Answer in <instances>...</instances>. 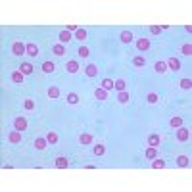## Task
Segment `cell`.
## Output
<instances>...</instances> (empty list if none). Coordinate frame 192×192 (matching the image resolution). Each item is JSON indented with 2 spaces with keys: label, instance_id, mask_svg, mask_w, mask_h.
<instances>
[{
  "label": "cell",
  "instance_id": "obj_28",
  "mask_svg": "<svg viewBox=\"0 0 192 192\" xmlns=\"http://www.w3.org/2000/svg\"><path fill=\"white\" fill-rule=\"evenodd\" d=\"M190 87H192V81H190V79H180V88L190 90Z\"/></svg>",
  "mask_w": 192,
  "mask_h": 192
},
{
  "label": "cell",
  "instance_id": "obj_19",
  "mask_svg": "<svg viewBox=\"0 0 192 192\" xmlns=\"http://www.w3.org/2000/svg\"><path fill=\"white\" fill-rule=\"evenodd\" d=\"M154 67H156V71H157V73H165L167 63H165V62H156V65H154Z\"/></svg>",
  "mask_w": 192,
  "mask_h": 192
},
{
  "label": "cell",
  "instance_id": "obj_21",
  "mask_svg": "<svg viewBox=\"0 0 192 192\" xmlns=\"http://www.w3.org/2000/svg\"><path fill=\"white\" fill-rule=\"evenodd\" d=\"M12 81L14 83H23V73H21V71H14L12 73Z\"/></svg>",
  "mask_w": 192,
  "mask_h": 192
},
{
  "label": "cell",
  "instance_id": "obj_2",
  "mask_svg": "<svg viewBox=\"0 0 192 192\" xmlns=\"http://www.w3.org/2000/svg\"><path fill=\"white\" fill-rule=\"evenodd\" d=\"M14 127H16V131H19V133L25 131V129H27V119H25V117H17V119L14 121Z\"/></svg>",
  "mask_w": 192,
  "mask_h": 192
},
{
  "label": "cell",
  "instance_id": "obj_9",
  "mask_svg": "<svg viewBox=\"0 0 192 192\" xmlns=\"http://www.w3.org/2000/svg\"><path fill=\"white\" fill-rule=\"evenodd\" d=\"M177 165L179 167H188L190 165V157L188 156H179L177 157Z\"/></svg>",
  "mask_w": 192,
  "mask_h": 192
},
{
  "label": "cell",
  "instance_id": "obj_11",
  "mask_svg": "<svg viewBox=\"0 0 192 192\" xmlns=\"http://www.w3.org/2000/svg\"><path fill=\"white\" fill-rule=\"evenodd\" d=\"M27 54L33 56V58L39 56V46H37V44H33V42H29V44H27Z\"/></svg>",
  "mask_w": 192,
  "mask_h": 192
},
{
  "label": "cell",
  "instance_id": "obj_3",
  "mask_svg": "<svg viewBox=\"0 0 192 192\" xmlns=\"http://www.w3.org/2000/svg\"><path fill=\"white\" fill-rule=\"evenodd\" d=\"M177 138H179V140H183V142H185V140H188V138H190V131H188L186 127H180V129L177 131Z\"/></svg>",
  "mask_w": 192,
  "mask_h": 192
},
{
  "label": "cell",
  "instance_id": "obj_10",
  "mask_svg": "<svg viewBox=\"0 0 192 192\" xmlns=\"http://www.w3.org/2000/svg\"><path fill=\"white\" fill-rule=\"evenodd\" d=\"M65 69L69 71V73H77V71H79V63H77L75 60H69V62H67V65H65Z\"/></svg>",
  "mask_w": 192,
  "mask_h": 192
},
{
  "label": "cell",
  "instance_id": "obj_20",
  "mask_svg": "<svg viewBox=\"0 0 192 192\" xmlns=\"http://www.w3.org/2000/svg\"><path fill=\"white\" fill-rule=\"evenodd\" d=\"M121 40H123V42H127V44H129V42H133V33H131V31L121 33Z\"/></svg>",
  "mask_w": 192,
  "mask_h": 192
},
{
  "label": "cell",
  "instance_id": "obj_25",
  "mask_svg": "<svg viewBox=\"0 0 192 192\" xmlns=\"http://www.w3.org/2000/svg\"><path fill=\"white\" fill-rule=\"evenodd\" d=\"M48 96H50V98H58V96H60V88H58V87H50V88H48Z\"/></svg>",
  "mask_w": 192,
  "mask_h": 192
},
{
  "label": "cell",
  "instance_id": "obj_6",
  "mask_svg": "<svg viewBox=\"0 0 192 192\" xmlns=\"http://www.w3.org/2000/svg\"><path fill=\"white\" fill-rule=\"evenodd\" d=\"M137 48L142 50V52L148 50V48H150V40H148V39H138V40H137Z\"/></svg>",
  "mask_w": 192,
  "mask_h": 192
},
{
  "label": "cell",
  "instance_id": "obj_30",
  "mask_svg": "<svg viewBox=\"0 0 192 192\" xmlns=\"http://www.w3.org/2000/svg\"><path fill=\"white\" fill-rule=\"evenodd\" d=\"M75 37H77L79 40H85V39H87V31H85V29H77V31H75Z\"/></svg>",
  "mask_w": 192,
  "mask_h": 192
},
{
  "label": "cell",
  "instance_id": "obj_14",
  "mask_svg": "<svg viewBox=\"0 0 192 192\" xmlns=\"http://www.w3.org/2000/svg\"><path fill=\"white\" fill-rule=\"evenodd\" d=\"M46 144H48L46 138H37V140H35V148H37V150H44V148H46Z\"/></svg>",
  "mask_w": 192,
  "mask_h": 192
},
{
  "label": "cell",
  "instance_id": "obj_35",
  "mask_svg": "<svg viewBox=\"0 0 192 192\" xmlns=\"http://www.w3.org/2000/svg\"><path fill=\"white\" fill-rule=\"evenodd\" d=\"M163 165H165L163 160H152V167H154V169H162Z\"/></svg>",
  "mask_w": 192,
  "mask_h": 192
},
{
  "label": "cell",
  "instance_id": "obj_18",
  "mask_svg": "<svg viewBox=\"0 0 192 192\" xmlns=\"http://www.w3.org/2000/svg\"><path fill=\"white\" fill-rule=\"evenodd\" d=\"M69 40H71V33L67 31V29L63 33H60V42H69Z\"/></svg>",
  "mask_w": 192,
  "mask_h": 192
},
{
  "label": "cell",
  "instance_id": "obj_12",
  "mask_svg": "<svg viewBox=\"0 0 192 192\" xmlns=\"http://www.w3.org/2000/svg\"><path fill=\"white\" fill-rule=\"evenodd\" d=\"M92 140H94V138H92V134H88V133H83L81 137H79V142L85 144V146H87V144H90Z\"/></svg>",
  "mask_w": 192,
  "mask_h": 192
},
{
  "label": "cell",
  "instance_id": "obj_34",
  "mask_svg": "<svg viewBox=\"0 0 192 192\" xmlns=\"http://www.w3.org/2000/svg\"><path fill=\"white\" fill-rule=\"evenodd\" d=\"M104 150H106V148H104V144H96V146H94V156H102V154H104Z\"/></svg>",
  "mask_w": 192,
  "mask_h": 192
},
{
  "label": "cell",
  "instance_id": "obj_15",
  "mask_svg": "<svg viewBox=\"0 0 192 192\" xmlns=\"http://www.w3.org/2000/svg\"><path fill=\"white\" fill-rule=\"evenodd\" d=\"M54 69H56V65H54L52 62H44V63H42V71H44V73H52Z\"/></svg>",
  "mask_w": 192,
  "mask_h": 192
},
{
  "label": "cell",
  "instance_id": "obj_5",
  "mask_svg": "<svg viewBox=\"0 0 192 192\" xmlns=\"http://www.w3.org/2000/svg\"><path fill=\"white\" fill-rule=\"evenodd\" d=\"M8 140L14 142V144H19V142H21V133H19V131H12V133L8 134Z\"/></svg>",
  "mask_w": 192,
  "mask_h": 192
},
{
  "label": "cell",
  "instance_id": "obj_33",
  "mask_svg": "<svg viewBox=\"0 0 192 192\" xmlns=\"http://www.w3.org/2000/svg\"><path fill=\"white\" fill-rule=\"evenodd\" d=\"M180 52H183L185 56H190V54H192V44H183V48H180Z\"/></svg>",
  "mask_w": 192,
  "mask_h": 192
},
{
  "label": "cell",
  "instance_id": "obj_22",
  "mask_svg": "<svg viewBox=\"0 0 192 192\" xmlns=\"http://www.w3.org/2000/svg\"><path fill=\"white\" fill-rule=\"evenodd\" d=\"M114 88L117 90V92H121V90H125V81H123V79H117V81L114 83Z\"/></svg>",
  "mask_w": 192,
  "mask_h": 192
},
{
  "label": "cell",
  "instance_id": "obj_1",
  "mask_svg": "<svg viewBox=\"0 0 192 192\" xmlns=\"http://www.w3.org/2000/svg\"><path fill=\"white\" fill-rule=\"evenodd\" d=\"M12 52H14L16 56H23V54L27 52V44H23V42L16 40V42L12 44Z\"/></svg>",
  "mask_w": 192,
  "mask_h": 192
},
{
  "label": "cell",
  "instance_id": "obj_4",
  "mask_svg": "<svg viewBox=\"0 0 192 192\" xmlns=\"http://www.w3.org/2000/svg\"><path fill=\"white\" fill-rule=\"evenodd\" d=\"M165 63H167L169 69H173V71H179V69H180V62H179L177 58H169Z\"/></svg>",
  "mask_w": 192,
  "mask_h": 192
},
{
  "label": "cell",
  "instance_id": "obj_24",
  "mask_svg": "<svg viewBox=\"0 0 192 192\" xmlns=\"http://www.w3.org/2000/svg\"><path fill=\"white\" fill-rule=\"evenodd\" d=\"M114 83L115 81H111V79H104V81H102V88L104 90H111V88H114Z\"/></svg>",
  "mask_w": 192,
  "mask_h": 192
},
{
  "label": "cell",
  "instance_id": "obj_27",
  "mask_svg": "<svg viewBox=\"0 0 192 192\" xmlns=\"http://www.w3.org/2000/svg\"><path fill=\"white\" fill-rule=\"evenodd\" d=\"M146 157H148V160H156V157H157V152H156V148H152V146H150V148L146 150Z\"/></svg>",
  "mask_w": 192,
  "mask_h": 192
},
{
  "label": "cell",
  "instance_id": "obj_8",
  "mask_svg": "<svg viewBox=\"0 0 192 192\" xmlns=\"http://www.w3.org/2000/svg\"><path fill=\"white\" fill-rule=\"evenodd\" d=\"M67 165H69V162H67V157H65V156L56 157V167H58V169H65Z\"/></svg>",
  "mask_w": 192,
  "mask_h": 192
},
{
  "label": "cell",
  "instance_id": "obj_7",
  "mask_svg": "<svg viewBox=\"0 0 192 192\" xmlns=\"http://www.w3.org/2000/svg\"><path fill=\"white\" fill-rule=\"evenodd\" d=\"M85 73H87V77H96V75H98V67H96L94 63H88L87 69H85Z\"/></svg>",
  "mask_w": 192,
  "mask_h": 192
},
{
  "label": "cell",
  "instance_id": "obj_16",
  "mask_svg": "<svg viewBox=\"0 0 192 192\" xmlns=\"http://www.w3.org/2000/svg\"><path fill=\"white\" fill-rule=\"evenodd\" d=\"M52 52H54L56 56H63V52H65L63 44H54V46H52Z\"/></svg>",
  "mask_w": 192,
  "mask_h": 192
},
{
  "label": "cell",
  "instance_id": "obj_38",
  "mask_svg": "<svg viewBox=\"0 0 192 192\" xmlns=\"http://www.w3.org/2000/svg\"><path fill=\"white\" fill-rule=\"evenodd\" d=\"M148 102H150V104H156V102H157V94H156V92H150V94H148Z\"/></svg>",
  "mask_w": 192,
  "mask_h": 192
},
{
  "label": "cell",
  "instance_id": "obj_36",
  "mask_svg": "<svg viewBox=\"0 0 192 192\" xmlns=\"http://www.w3.org/2000/svg\"><path fill=\"white\" fill-rule=\"evenodd\" d=\"M133 63H134V65H137V67H142V65H144L146 62H144V58H142V56H137V58H134V60H133Z\"/></svg>",
  "mask_w": 192,
  "mask_h": 192
},
{
  "label": "cell",
  "instance_id": "obj_17",
  "mask_svg": "<svg viewBox=\"0 0 192 192\" xmlns=\"http://www.w3.org/2000/svg\"><path fill=\"white\" fill-rule=\"evenodd\" d=\"M148 144L152 146V148H156V146L160 144V137H157V134H150V137H148Z\"/></svg>",
  "mask_w": 192,
  "mask_h": 192
},
{
  "label": "cell",
  "instance_id": "obj_32",
  "mask_svg": "<svg viewBox=\"0 0 192 192\" xmlns=\"http://www.w3.org/2000/svg\"><path fill=\"white\" fill-rule=\"evenodd\" d=\"M46 140H48L50 144H56V142H58V134H56V133H48V134H46Z\"/></svg>",
  "mask_w": 192,
  "mask_h": 192
},
{
  "label": "cell",
  "instance_id": "obj_31",
  "mask_svg": "<svg viewBox=\"0 0 192 192\" xmlns=\"http://www.w3.org/2000/svg\"><path fill=\"white\" fill-rule=\"evenodd\" d=\"M67 102H69V104H77L79 102V96L75 92H69V94H67Z\"/></svg>",
  "mask_w": 192,
  "mask_h": 192
},
{
  "label": "cell",
  "instance_id": "obj_37",
  "mask_svg": "<svg viewBox=\"0 0 192 192\" xmlns=\"http://www.w3.org/2000/svg\"><path fill=\"white\" fill-rule=\"evenodd\" d=\"M88 54H90V50H88L87 46H81V48H79V56H81V58H87Z\"/></svg>",
  "mask_w": 192,
  "mask_h": 192
},
{
  "label": "cell",
  "instance_id": "obj_23",
  "mask_svg": "<svg viewBox=\"0 0 192 192\" xmlns=\"http://www.w3.org/2000/svg\"><path fill=\"white\" fill-rule=\"evenodd\" d=\"M117 100H119L121 104H127V102H129V94L125 92V90H121V92L117 94Z\"/></svg>",
  "mask_w": 192,
  "mask_h": 192
},
{
  "label": "cell",
  "instance_id": "obj_26",
  "mask_svg": "<svg viewBox=\"0 0 192 192\" xmlns=\"http://www.w3.org/2000/svg\"><path fill=\"white\" fill-rule=\"evenodd\" d=\"M94 96H96L98 100H106V98H108V94H106V90H104V88H96Z\"/></svg>",
  "mask_w": 192,
  "mask_h": 192
},
{
  "label": "cell",
  "instance_id": "obj_29",
  "mask_svg": "<svg viewBox=\"0 0 192 192\" xmlns=\"http://www.w3.org/2000/svg\"><path fill=\"white\" fill-rule=\"evenodd\" d=\"M169 125H171V127H180V125H183V119H180V117H171Z\"/></svg>",
  "mask_w": 192,
  "mask_h": 192
},
{
  "label": "cell",
  "instance_id": "obj_39",
  "mask_svg": "<svg viewBox=\"0 0 192 192\" xmlns=\"http://www.w3.org/2000/svg\"><path fill=\"white\" fill-rule=\"evenodd\" d=\"M23 106H25V110H33V108H35V102H33V100H25Z\"/></svg>",
  "mask_w": 192,
  "mask_h": 192
},
{
  "label": "cell",
  "instance_id": "obj_40",
  "mask_svg": "<svg viewBox=\"0 0 192 192\" xmlns=\"http://www.w3.org/2000/svg\"><path fill=\"white\" fill-rule=\"evenodd\" d=\"M150 31L154 33V35H160V33H162V27H157V25H152V27H150Z\"/></svg>",
  "mask_w": 192,
  "mask_h": 192
},
{
  "label": "cell",
  "instance_id": "obj_13",
  "mask_svg": "<svg viewBox=\"0 0 192 192\" xmlns=\"http://www.w3.org/2000/svg\"><path fill=\"white\" fill-rule=\"evenodd\" d=\"M19 71L23 73V75H31V73H33V65L25 62V63H21V65H19Z\"/></svg>",
  "mask_w": 192,
  "mask_h": 192
}]
</instances>
